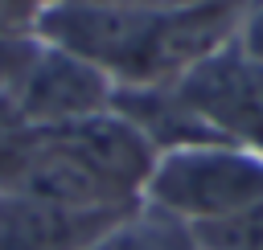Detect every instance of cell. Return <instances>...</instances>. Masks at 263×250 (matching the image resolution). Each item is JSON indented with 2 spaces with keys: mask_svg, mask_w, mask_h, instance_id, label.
<instances>
[{
  "mask_svg": "<svg viewBox=\"0 0 263 250\" xmlns=\"http://www.w3.org/2000/svg\"><path fill=\"white\" fill-rule=\"evenodd\" d=\"M107 4H132V8H197V4H218V0H107Z\"/></svg>",
  "mask_w": 263,
  "mask_h": 250,
  "instance_id": "7c38bea8",
  "label": "cell"
},
{
  "mask_svg": "<svg viewBox=\"0 0 263 250\" xmlns=\"http://www.w3.org/2000/svg\"><path fill=\"white\" fill-rule=\"evenodd\" d=\"M132 209H62L0 193V250H90Z\"/></svg>",
  "mask_w": 263,
  "mask_h": 250,
  "instance_id": "5b68a950",
  "label": "cell"
},
{
  "mask_svg": "<svg viewBox=\"0 0 263 250\" xmlns=\"http://www.w3.org/2000/svg\"><path fill=\"white\" fill-rule=\"evenodd\" d=\"M238 41H242L255 57H263V0H251V4H247V20H242Z\"/></svg>",
  "mask_w": 263,
  "mask_h": 250,
  "instance_id": "8fae6325",
  "label": "cell"
},
{
  "mask_svg": "<svg viewBox=\"0 0 263 250\" xmlns=\"http://www.w3.org/2000/svg\"><path fill=\"white\" fill-rule=\"evenodd\" d=\"M115 111L152 143L156 156L218 139L177 86H123L115 90Z\"/></svg>",
  "mask_w": 263,
  "mask_h": 250,
  "instance_id": "8992f818",
  "label": "cell"
},
{
  "mask_svg": "<svg viewBox=\"0 0 263 250\" xmlns=\"http://www.w3.org/2000/svg\"><path fill=\"white\" fill-rule=\"evenodd\" d=\"M90 250H193V238L181 221H173L148 205H136Z\"/></svg>",
  "mask_w": 263,
  "mask_h": 250,
  "instance_id": "52a82bcc",
  "label": "cell"
},
{
  "mask_svg": "<svg viewBox=\"0 0 263 250\" xmlns=\"http://www.w3.org/2000/svg\"><path fill=\"white\" fill-rule=\"evenodd\" d=\"M263 201V152L214 139L156 156L140 205L181 221L185 230L222 221Z\"/></svg>",
  "mask_w": 263,
  "mask_h": 250,
  "instance_id": "7a4b0ae2",
  "label": "cell"
},
{
  "mask_svg": "<svg viewBox=\"0 0 263 250\" xmlns=\"http://www.w3.org/2000/svg\"><path fill=\"white\" fill-rule=\"evenodd\" d=\"M33 49V37H0V90H8Z\"/></svg>",
  "mask_w": 263,
  "mask_h": 250,
  "instance_id": "30bf717a",
  "label": "cell"
},
{
  "mask_svg": "<svg viewBox=\"0 0 263 250\" xmlns=\"http://www.w3.org/2000/svg\"><path fill=\"white\" fill-rule=\"evenodd\" d=\"M115 90L119 86L99 66L58 49V45H45L37 37H33V49H29L16 82L8 86L16 111L37 131H53V127H66V123L111 111Z\"/></svg>",
  "mask_w": 263,
  "mask_h": 250,
  "instance_id": "277c9868",
  "label": "cell"
},
{
  "mask_svg": "<svg viewBox=\"0 0 263 250\" xmlns=\"http://www.w3.org/2000/svg\"><path fill=\"white\" fill-rule=\"evenodd\" d=\"M247 4L218 0L160 12L107 0H45L33 16V37L99 66L119 90L173 86L242 33Z\"/></svg>",
  "mask_w": 263,
  "mask_h": 250,
  "instance_id": "6da1fadb",
  "label": "cell"
},
{
  "mask_svg": "<svg viewBox=\"0 0 263 250\" xmlns=\"http://www.w3.org/2000/svg\"><path fill=\"white\" fill-rule=\"evenodd\" d=\"M173 86L218 139L263 152V57H255L238 37Z\"/></svg>",
  "mask_w": 263,
  "mask_h": 250,
  "instance_id": "3957f363",
  "label": "cell"
},
{
  "mask_svg": "<svg viewBox=\"0 0 263 250\" xmlns=\"http://www.w3.org/2000/svg\"><path fill=\"white\" fill-rule=\"evenodd\" d=\"M189 238H193V250H263V201H255L222 221L197 225V230H189Z\"/></svg>",
  "mask_w": 263,
  "mask_h": 250,
  "instance_id": "9c48e42d",
  "label": "cell"
},
{
  "mask_svg": "<svg viewBox=\"0 0 263 250\" xmlns=\"http://www.w3.org/2000/svg\"><path fill=\"white\" fill-rule=\"evenodd\" d=\"M37 135H41V131L16 111L12 94L0 90V193H8V189L21 180L33 148H37Z\"/></svg>",
  "mask_w": 263,
  "mask_h": 250,
  "instance_id": "ba28073f",
  "label": "cell"
}]
</instances>
